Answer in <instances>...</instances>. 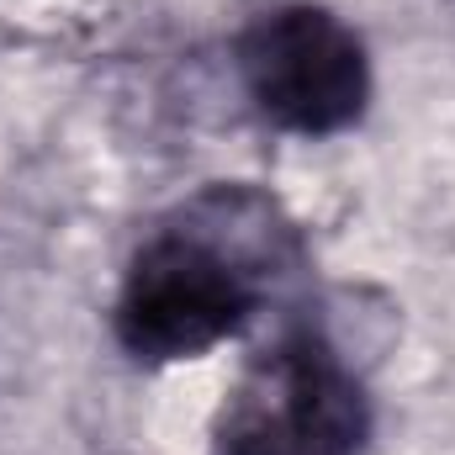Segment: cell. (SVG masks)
<instances>
[{"mask_svg": "<svg viewBox=\"0 0 455 455\" xmlns=\"http://www.w3.org/2000/svg\"><path fill=\"white\" fill-rule=\"evenodd\" d=\"M238 75L254 112L297 138H334L355 127L371 101V59L360 32L313 0L275 5L243 27Z\"/></svg>", "mask_w": 455, "mask_h": 455, "instance_id": "3957f363", "label": "cell"}, {"mask_svg": "<svg viewBox=\"0 0 455 455\" xmlns=\"http://www.w3.org/2000/svg\"><path fill=\"white\" fill-rule=\"evenodd\" d=\"M365 440V381L313 323L249 355L212 429L218 455H360Z\"/></svg>", "mask_w": 455, "mask_h": 455, "instance_id": "7a4b0ae2", "label": "cell"}, {"mask_svg": "<svg viewBox=\"0 0 455 455\" xmlns=\"http://www.w3.org/2000/svg\"><path fill=\"white\" fill-rule=\"evenodd\" d=\"M302 265L297 223L249 180H212L143 233L116 291V344L143 365L233 339Z\"/></svg>", "mask_w": 455, "mask_h": 455, "instance_id": "6da1fadb", "label": "cell"}]
</instances>
